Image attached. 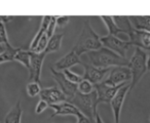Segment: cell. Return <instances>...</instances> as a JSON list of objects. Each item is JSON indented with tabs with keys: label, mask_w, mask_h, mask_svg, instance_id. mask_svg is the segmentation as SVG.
<instances>
[{
	"label": "cell",
	"mask_w": 150,
	"mask_h": 123,
	"mask_svg": "<svg viewBox=\"0 0 150 123\" xmlns=\"http://www.w3.org/2000/svg\"><path fill=\"white\" fill-rule=\"evenodd\" d=\"M70 17L68 15H65V17H57L56 20V26L60 28H65L70 22Z\"/></svg>",
	"instance_id": "4316f807"
},
{
	"label": "cell",
	"mask_w": 150,
	"mask_h": 123,
	"mask_svg": "<svg viewBox=\"0 0 150 123\" xmlns=\"http://www.w3.org/2000/svg\"><path fill=\"white\" fill-rule=\"evenodd\" d=\"M13 19H15V17H6V15H1V17H0V20L4 23V25H6L7 23H9V22Z\"/></svg>",
	"instance_id": "f546056e"
},
{
	"label": "cell",
	"mask_w": 150,
	"mask_h": 123,
	"mask_svg": "<svg viewBox=\"0 0 150 123\" xmlns=\"http://www.w3.org/2000/svg\"><path fill=\"white\" fill-rule=\"evenodd\" d=\"M88 58L90 60V65L101 69H109L113 67H127L129 60L127 58H121L114 51L102 46L101 48L88 53Z\"/></svg>",
	"instance_id": "7a4b0ae2"
},
{
	"label": "cell",
	"mask_w": 150,
	"mask_h": 123,
	"mask_svg": "<svg viewBox=\"0 0 150 123\" xmlns=\"http://www.w3.org/2000/svg\"><path fill=\"white\" fill-rule=\"evenodd\" d=\"M0 123H2V122H0Z\"/></svg>",
	"instance_id": "836d02e7"
},
{
	"label": "cell",
	"mask_w": 150,
	"mask_h": 123,
	"mask_svg": "<svg viewBox=\"0 0 150 123\" xmlns=\"http://www.w3.org/2000/svg\"><path fill=\"white\" fill-rule=\"evenodd\" d=\"M50 73H52V77L54 78V80H56L58 87L62 90L64 96H66L67 101H70L75 96V93L77 92V85L68 81L64 76V74H63V72L56 71L52 67H50Z\"/></svg>",
	"instance_id": "ba28073f"
},
{
	"label": "cell",
	"mask_w": 150,
	"mask_h": 123,
	"mask_svg": "<svg viewBox=\"0 0 150 123\" xmlns=\"http://www.w3.org/2000/svg\"><path fill=\"white\" fill-rule=\"evenodd\" d=\"M64 37V34H54V35L50 37V39L48 40L47 45H46L45 49L43 52L47 53H52V52H58L61 49V46H62V40Z\"/></svg>",
	"instance_id": "ffe728a7"
},
{
	"label": "cell",
	"mask_w": 150,
	"mask_h": 123,
	"mask_svg": "<svg viewBox=\"0 0 150 123\" xmlns=\"http://www.w3.org/2000/svg\"><path fill=\"white\" fill-rule=\"evenodd\" d=\"M15 62H19L28 70L30 66V50H25L20 47L15 56Z\"/></svg>",
	"instance_id": "44dd1931"
},
{
	"label": "cell",
	"mask_w": 150,
	"mask_h": 123,
	"mask_svg": "<svg viewBox=\"0 0 150 123\" xmlns=\"http://www.w3.org/2000/svg\"><path fill=\"white\" fill-rule=\"evenodd\" d=\"M129 92V83H125L121 86L110 102L111 108H112L113 116H114V123L120 122V114L122 110V106L125 100L127 98V94Z\"/></svg>",
	"instance_id": "9c48e42d"
},
{
	"label": "cell",
	"mask_w": 150,
	"mask_h": 123,
	"mask_svg": "<svg viewBox=\"0 0 150 123\" xmlns=\"http://www.w3.org/2000/svg\"><path fill=\"white\" fill-rule=\"evenodd\" d=\"M48 107H50V105H48L47 103L44 102L43 100H39V102H38L37 105H36L35 113H36V114H41V113L44 112V111H45Z\"/></svg>",
	"instance_id": "83f0119b"
},
{
	"label": "cell",
	"mask_w": 150,
	"mask_h": 123,
	"mask_svg": "<svg viewBox=\"0 0 150 123\" xmlns=\"http://www.w3.org/2000/svg\"><path fill=\"white\" fill-rule=\"evenodd\" d=\"M122 85L110 86V85H107V84L103 83V82L102 83H99V84L94 85L95 86V91L97 92V96H98L99 104H100V103L110 104V102L112 101V98H114V96L116 94V92L118 91V89Z\"/></svg>",
	"instance_id": "5bb4252c"
},
{
	"label": "cell",
	"mask_w": 150,
	"mask_h": 123,
	"mask_svg": "<svg viewBox=\"0 0 150 123\" xmlns=\"http://www.w3.org/2000/svg\"><path fill=\"white\" fill-rule=\"evenodd\" d=\"M94 123H104V121L102 120V118H101V116L99 115V113L96 115V118H95Z\"/></svg>",
	"instance_id": "4dcf8cb0"
},
{
	"label": "cell",
	"mask_w": 150,
	"mask_h": 123,
	"mask_svg": "<svg viewBox=\"0 0 150 123\" xmlns=\"http://www.w3.org/2000/svg\"><path fill=\"white\" fill-rule=\"evenodd\" d=\"M131 80L132 74L129 69L125 66H120L111 68L103 83L110 86H118L125 83H131Z\"/></svg>",
	"instance_id": "5b68a950"
},
{
	"label": "cell",
	"mask_w": 150,
	"mask_h": 123,
	"mask_svg": "<svg viewBox=\"0 0 150 123\" xmlns=\"http://www.w3.org/2000/svg\"><path fill=\"white\" fill-rule=\"evenodd\" d=\"M50 21H52V17H50V15H45V17H43L39 30H38V32L36 33V35L34 36L33 40H32L31 44H30V48H29L30 51H34V50L36 49L38 43H39V41H40V39H41L42 36L44 35V33H45L46 30H47Z\"/></svg>",
	"instance_id": "ac0fdd59"
},
{
	"label": "cell",
	"mask_w": 150,
	"mask_h": 123,
	"mask_svg": "<svg viewBox=\"0 0 150 123\" xmlns=\"http://www.w3.org/2000/svg\"><path fill=\"white\" fill-rule=\"evenodd\" d=\"M95 120H91L90 118L86 117L84 115H80L79 117H77V122L76 123H94Z\"/></svg>",
	"instance_id": "f1b7e54d"
},
{
	"label": "cell",
	"mask_w": 150,
	"mask_h": 123,
	"mask_svg": "<svg viewBox=\"0 0 150 123\" xmlns=\"http://www.w3.org/2000/svg\"><path fill=\"white\" fill-rule=\"evenodd\" d=\"M101 43L104 47L114 51L121 58H127V52L131 48L132 44L127 40H121L120 38L112 35H106L101 37Z\"/></svg>",
	"instance_id": "8992f818"
},
{
	"label": "cell",
	"mask_w": 150,
	"mask_h": 123,
	"mask_svg": "<svg viewBox=\"0 0 150 123\" xmlns=\"http://www.w3.org/2000/svg\"><path fill=\"white\" fill-rule=\"evenodd\" d=\"M62 72L68 81H70L71 83H73V84H76V85L83 79L81 75H78V74L72 72L71 70H64V71H62Z\"/></svg>",
	"instance_id": "484cf974"
},
{
	"label": "cell",
	"mask_w": 150,
	"mask_h": 123,
	"mask_svg": "<svg viewBox=\"0 0 150 123\" xmlns=\"http://www.w3.org/2000/svg\"><path fill=\"white\" fill-rule=\"evenodd\" d=\"M127 68L132 74V80L129 83V91H132L147 72V53L140 48H135L133 56L129 60Z\"/></svg>",
	"instance_id": "3957f363"
},
{
	"label": "cell",
	"mask_w": 150,
	"mask_h": 123,
	"mask_svg": "<svg viewBox=\"0 0 150 123\" xmlns=\"http://www.w3.org/2000/svg\"><path fill=\"white\" fill-rule=\"evenodd\" d=\"M147 72L150 74V52L147 54Z\"/></svg>",
	"instance_id": "1f68e13d"
},
{
	"label": "cell",
	"mask_w": 150,
	"mask_h": 123,
	"mask_svg": "<svg viewBox=\"0 0 150 123\" xmlns=\"http://www.w3.org/2000/svg\"><path fill=\"white\" fill-rule=\"evenodd\" d=\"M0 44L5 47H9L11 46V44L8 41V36H7L6 32V27H5L4 23L0 20Z\"/></svg>",
	"instance_id": "d4e9b609"
},
{
	"label": "cell",
	"mask_w": 150,
	"mask_h": 123,
	"mask_svg": "<svg viewBox=\"0 0 150 123\" xmlns=\"http://www.w3.org/2000/svg\"><path fill=\"white\" fill-rule=\"evenodd\" d=\"M81 66L84 69V73L82 75V78L86 80H88L94 85L102 83L111 69V68H109V69H101V68L94 67V66L90 65V64L84 63H81Z\"/></svg>",
	"instance_id": "30bf717a"
},
{
	"label": "cell",
	"mask_w": 150,
	"mask_h": 123,
	"mask_svg": "<svg viewBox=\"0 0 150 123\" xmlns=\"http://www.w3.org/2000/svg\"><path fill=\"white\" fill-rule=\"evenodd\" d=\"M127 35L129 37V43L136 48L142 50H150V33L146 31L136 30L133 27L129 30Z\"/></svg>",
	"instance_id": "8fae6325"
},
{
	"label": "cell",
	"mask_w": 150,
	"mask_h": 123,
	"mask_svg": "<svg viewBox=\"0 0 150 123\" xmlns=\"http://www.w3.org/2000/svg\"><path fill=\"white\" fill-rule=\"evenodd\" d=\"M127 18L134 29L150 33V15H131Z\"/></svg>",
	"instance_id": "2e32d148"
},
{
	"label": "cell",
	"mask_w": 150,
	"mask_h": 123,
	"mask_svg": "<svg viewBox=\"0 0 150 123\" xmlns=\"http://www.w3.org/2000/svg\"><path fill=\"white\" fill-rule=\"evenodd\" d=\"M50 107L52 108V110H54V113L50 116L52 118L56 116H75L77 118V117H79L81 115L79 110L72 103L68 102V101L62 102L60 104L52 105Z\"/></svg>",
	"instance_id": "9a60e30c"
},
{
	"label": "cell",
	"mask_w": 150,
	"mask_h": 123,
	"mask_svg": "<svg viewBox=\"0 0 150 123\" xmlns=\"http://www.w3.org/2000/svg\"><path fill=\"white\" fill-rule=\"evenodd\" d=\"M81 63L80 56H78L73 50H70L60 60H57L52 68L58 72H62L64 70H69L75 65H81Z\"/></svg>",
	"instance_id": "4fadbf2b"
},
{
	"label": "cell",
	"mask_w": 150,
	"mask_h": 123,
	"mask_svg": "<svg viewBox=\"0 0 150 123\" xmlns=\"http://www.w3.org/2000/svg\"><path fill=\"white\" fill-rule=\"evenodd\" d=\"M23 110H22L21 98L17 102V104L9 110L4 118V123H21Z\"/></svg>",
	"instance_id": "d6986e66"
},
{
	"label": "cell",
	"mask_w": 150,
	"mask_h": 123,
	"mask_svg": "<svg viewBox=\"0 0 150 123\" xmlns=\"http://www.w3.org/2000/svg\"><path fill=\"white\" fill-rule=\"evenodd\" d=\"M95 91V86L93 83H91L88 80L82 79L77 84V92L81 94H90Z\"/></svg>",
	"instance_id": "603a6c76"
},
{
	"label": "cell",
	"mask_w": 150,
	"mask_h": 123,
	"mask_svg": "<svg viewBox=\"0 0 150 123\" xmlns=\"http://www.w3.org/2000/svg\"><path fill=\"white\" fill-rule=\"evenodd\" d=\"M68 102L72 103L82 115L90 118L91 120H95L96 115L98 114L97 108L99 105L96 91L90 94H81L79 92H76L75 96Z\"/></svg>",
	"instance_id": "277c9868"
},
{
	"label": "cell",
	"mask_w": 150,
	"mask_h": 123,
	"mask_svg": "<svg viewBox=\"0 0 150 123\" xmlns=\"http://www.w3.org/2000/svg\"><path fill=\"white\" fill-rule=\"evenodd\" d=\"M40 100H43L47 103L50 106L56 104H60L62 102H66L67 98L62 92V90L58 86H52V87L42 88L39 93Z\"/></svg>",
	"instance_id": "7c38bea8"
},
{
	"label": "cell",
	"mask_w": 150,
	"mask_h": 123,
	"mask_svg": "<svg viewBox=\"0 0 150 123\" xmlns=\"http://www.w3.org/2000/svg\"><path fill=\"white\" fill-rule=\"evenodd\" d=\"M19 48L20 47H13L11 45V47L6 48L2 53H0V65L3 63H8V62H15V56Z\"/></svg>",
	"instance_id": "7402d4cb"
},
{
	"label": "cell",
	"mask_w": 150,
	"mask_h": 123,
	"mask_svg": "<svg viewBox=\"0 0 150 123\" xmlns=\"http://www.w3.org/2000/svg\"><path fill=\"white\" fill-rule=\"evenodd\" d=\"M41 89L42 88H41V86H40V83L34 82V81H30L29 83L27 84V87H26L28 96H31V98H35V96H39Z\"/></svg>",
	"instance_id": "cb8c5ba5"
},
{
	"label": "cell",
	"mask_w": 150,
	"mask_h": 123,
	"mask_svg": "<svg viewBox=\"0 0 150 123\" xmlns=\"http://www.w3.org/2000/svg\"><path fill=\"white\" fill-rule=\"evenodd\" d=\"M149 120H150V117H149Z\"/></svg>",
	"instance_id": "d6a6232c"
},
{
	"label": "cell",
	"mask_w": 150,
	"mask_h": 123,
	"mask_svg": "<svg viewBox=\"0 0 150 123\" xmlns=\"http://www.w3.org/2000/svg\"><path fill=\"white\" fill-rule=\"evenodd\" d=\"M102 46L101 37L93 29L90 21L86 20L83 22L81 32L71 50H73L78 56H80L83 53H88L91 51L99 49Z\"/></svg>",
	"instance_id": "6da1fadb"
},
{
	"label": "cell",
	"mask_w": 150,
	"mask_h": 123,
	"mask_svg": "<svg viewBox=\"0 0 150 123\" xmlns=\"http://www.w3.org/2000/svg\"><path fill=\"white\" fill-rule=\"evenodd\" d=\"M101 20L103 21V23L105 24L107 30H108V35L116 36V37L118 34H127V32L125 30L121 29L116 24L114 17H111V15H101Z\"/></svg>",
	"instance_id": "e0dca14e"
},
{
	"label": "cell",
	"mask_w": 150,
	"mask_h": 123,
	"mask_svg": "<svg viewBox=\"0 0 150 123\" xmlns=\"http://www.w3.org/2000/svg\"><path fill=\"white\" fill-rule=\"evenodd\" d=\"M45 56H46L45 52L36 53V52L30 51V66H29V69H28L30 81L40 83L42 65H43Z\"/></svg>",
	"instance_id": "52a82bcc"
}]
</instances>
